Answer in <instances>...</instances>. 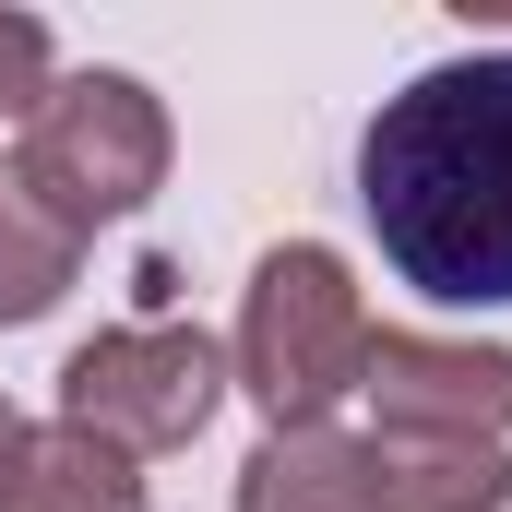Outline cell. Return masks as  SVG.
Instances as JSON below:
<instances>
[{
    "mask_svg": "<svg viewBox=\"0 0 512 512\" xmlns=\"http://www.w3.org/2000/svg\"><path fill=\"white\" fill-rule=\"evenodd\" d=\"M358 203L417 298L512 310V48H453L393 84L358 131Z\"/></svg>",
    "mask_w": 512,
    "mask_h": 512,
    "instance_id": "obj_1",
    "label": "cell"
},
{
    "mask_svg": "<svg viewBox=\"0 0 512 512\" xmlns=\"http://www.w3.org/2000/svg\"><path fill=\"white\" fill-rule=\"evenodd\" d=\"M370 298H358V274L346 251H322V239H286V251L251 262V286H239V346H227V382L251 393L274 429H334V405L370 382Z\"/></svg>",
    "mask_w": 512,
    "mask_h": 512,
    "instance_id": "obj_2",
    "label": "cell"
},
{
    "mask_svg": "<svg viewBox=\"0 0 512 512\" xmlns=\"http://www.w3.org/2000/svg\"><path fill=\"white\" fill-rule=\"evenodd\" d=\"M167 96L143 84V72H60L48 84V108L24 120V191L72 227V239H96V227H120L143 215L155 191H167Z\"/></svg>",
    "mask_w": 512,
    "mask_h": 512,
    "instance_id": "obj_3",
    "label": "cell"
},
{
    "mask_svg": "<svg viewBox=\"0 0 512 512\" xmlns=\"http://www.w3.org/2000/svg\"><path fill=\"white\" fill-rule=\"evenodd\" d=\"M227 405V346L191 322H108L60 358V417L96 429L108 453H191Z\"/></svg>",
    "mask_w": 512,
    "mask_h": 512,
    "instance_id": "obj_4",
    "label": "cell"
},
{
    "mask_svg": "<svg viewBox=\"0 0 512 512\" xmlns=\"http://www.w3.org/2000/svg\"><path fill=\"white\" fill-rule=\"evenodd\" d=\"M370 405L382 441H501L512 429V346L477 334H370Z\"/></svg>",
    "mask_w": 512,
    "mask_h": 512,
    "instance_id": "obj_5",
    "label": "cell"
},
{
    "mask_svg": "<svg viewBox=\"0 0 512 512\" xmlns=\"http://www.w3.org/2000/svg\"><path fill=\"white\" fill-rule=\"evenodd\" d=\"M0 512H143V465L72 417H24L0 453Z\"/></svg>",
    "mask_w": 512,
    "mask_h": 512,
    "instance_id": "obj_6",
    "label": "cell"
},
{
    "mask_svg": "<svg viewBox=\"0 0 512 512\" xmlns=\"http://www.w3.org/2000/svg\"><path fill=\"white\" fill-rule=\"evenodd\" d=\"M370 512H512L501 441H370Z\"/></svg>",
    "mask_w": 512,
    "mask_h": 512,
    "instance_id": "obj_7",
    "label": "cell"
},
{
    "mask_svg": "<svg viewBox=\"0 0 512 512\" xmlns=\"http://www.w3.org/2000/svg\"><path fill=\"white\" fill-rule=\"evenodd\" d=\"M239 512H370V441L262 429V453L239 465Z\"/></svg>",
    "mask_w": 512,
    "mask_h": 512,
    "instance_id": "obj_8",
    "label": "cell"
},
{
    "mask_svg": "<svg viewBox=\"0 0 512 512\" xmlns=\"http://www.w3.org/2000/svg\"><path fill=\"white\" fill-rule=\"evenodd\" d=\"M72 274H84V239L24 191V167L0 155V334L12 322H48L60 298H72Z\"/></svg>",
    "mask_w": 512,
    "mask_h": 512,
    "instance_id": "obj_9",
    "label": "cell"
},
{
    "mask_svg": "<svg viewBox=\"0 0 512 512\" xmlns=\"http://www.w3.org/2000/svg\"><path fill=\"white\" fill-rule=\"evenodd\" d=\"M48 84H60V36H48L36 12H12V0H0V120H36V108H48Z\"/></svg>",
    "mask_w": 512,
    "mask_h": 512,
    "instance_id": "obj_10",
    "label": "cell"
},
{
    "mask_svg": "<svg viewBox=\"0 0 512 512\" xmlns=\"http://www.w3.org/2000/svg\"><path fill=\"white\" fill-rule=\"evenodd\" d=\"M12 429H24V417H12V393H0V453H12Z\"/></svg>",
    "mask_w": 512,
    "mask_h": 512,
    "instance_id": "obj_11",
    "label": "cell"
}]
</instances>
